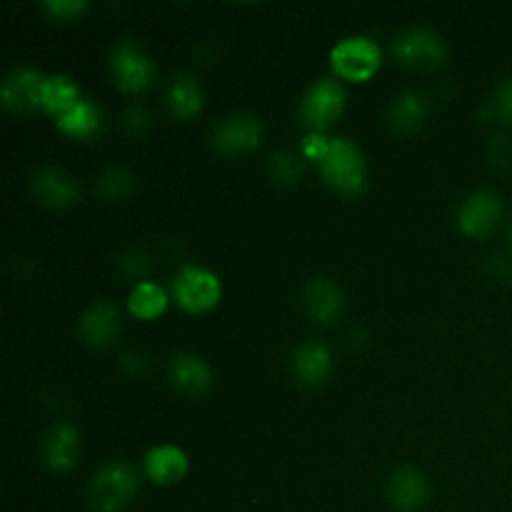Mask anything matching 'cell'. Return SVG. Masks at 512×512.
Instances as JSON below:
<instances>
[{
	"instance_id": "cell-1",
	"label": "cell",
	"mask_w": 512,
	"mask_h": 512,
	"mask_svg": "<svg viewBox=\"0 0 512 512\" xmlns=\"http://www.w3.org/2000/svg\"><path fill=\"white\" fill-rule=\"evenodd\" d=\"M323 180L340 195H358L365 188V158L353 140H330V150L320 160Z\"/></svg>"
},
{
	"instance_id": "cell-2",
	"label": "cell",
	"mask_w": 512,
	"mask_h": 512,
	"mask_svg": "<svg viewBox=\"0 0 512 512\" xmlns=\"http://www.w3.org/2000/svg\"><path fill=\"white\" fill-rule=\"evenodd\" d=\"M138 475L125 463H108L90 480V508L93 512H118L133 500Z\"/></svg>"
},
{
	"instance_id": "cell-3",
	"label": "cell",
	"mask_w": 512,
	"mask_h": 512,
	"mask_svg": "<svg viewBox=\"0 0 512 512\" xmlns=\"http://www.w3.org/2000/svg\"><path fill=\"white\" fill-rule=\"evenodd\" d=\"M380 63H383L380 45L370 38H360V35L340 40L330 53V65H333L335 75L345 80L373 78Z\"/></svg>"
},
{
	"instance_id": "cell-4",
	"label": "cell",
	"mask_w": 512,
	"mask_h": 512,
	"mask_svg": "<svg viewBox=\"0 0 512 512\" xmlns=\"http://www.w3.org/2000/svg\"><path fill=\"white\" fill-rule=\"evenodd\" d=\"M220 280L218 275L210 273L208 268L200 265H185L173 280V298L188 313H205L215 308L220 300Z\"/></svg>"
},
{
	"instance_id": "cell-5",
	"label": "cell",
	"mask_w": 512,
	"mask_h": 512,
	"mask_svg": "<svg viewBox=\"0 0 512 512\" xmlns=\"http://www.w3.org/2000/svg\"><path fill=\"white\" fill-rule=\"evenodd\" d=\"M345 108V90L338 80L320 78L305 90L303 100H300V120L313 133H323L328 125L338 120V115Z\"/></svg>"
},
{
	"instance_id": "cell-6",
	"label": "cell",
	"mask_w": 512,
	"mask_h": 512,
	"mask_svg": "<svg viewBox=\"0 0 512 512\" xmlns=\"http://www.w3.org/2000/svg\"><path fill=\"white\" fill-rule=\"evenodd\" d=\"M393 53L408 68H435L445 60V40L430 28H410L395 38Z\"/></svg>"
},
{
	"instance_id": "cell-7",
	"label": "cell",
	"mask_w": 512,
	"mask_h": 512,
	"mask_svg": "<svg viewBox=\"0 0 512 512\" xmlns=\"http://www.w3.org/2000/svg\"><path fill=\"white\" fill-rule=\"evenodd\" d=\"M110 70L120 90H143L153 80V60L133 40H123L110 53Z\"/></svg>"
},
{
	"instance_id": "cell-8",
	"label": "cell",
	"mask_w": 512,
	"mask_h": 512,
	"mask_svg": "<svg viewBox=\"0 0 512 512\" xmlns=\"http://www.w3.org/2000/svg\"><path fill=\"white\" fill-rule=\"evenodd\" d=\"M263 138V125L255 115L248 113H235L225 118L223 123L215 125L213 130V148L225 155H238L248 153Z\"/></svg>"
},
{
	"instance_id": "cell-9",
	"label": "cell",
	"mask_w": 512,
	"mask_h": 512,
	"mask_svg": "<svg viewBox=\"0 0 512 512\" xmlns=\"http://www.w3.org/2000/svg\"><path fill=\"white\" fill-rule=\"evenodd\" d=\"M30 190L40 203L50 205V208H70L80 198L78 180L68 170L53 168V165L35 170L30 178Z\"/></svg>"
},
{
	"instance_id": "cell-10",
	"label": "cell",
	"mask_w": 512,
	"mask_h": 512,
	"mask_svg": "<svg viewBox=\"0 0 512 512\" xmlns=\"http://www.w3.org/2000/svg\"><path fill=\"white\" fill-rule=\"evenodd\" d=\"M500 218H503V203L490 190H478V193L470 195L458 213L460 230L470 238L490 235L500 225Z\"/></svg>"
},
{
	"instance_id": "cell-11",
	"label": "cell",
	"mask_w": 512,
	"mask_h": 512,
	"mask_svg": "<svg viewBox=\"0 0 512 512\" xmlns=\"http://www.w3.org/2000/svg\"><path fill=\"white\" fill-rule=\"evenodd\" d=\"M45 78L35 68H15L3 80V105L10 113H30L40 108Z\"/></svg>"
},
{
	"instance_id": "cell-12",
	"label": "cell",
	"mask_w": 512,
	"mask_h": 512,
	"mask_svg": "<svg viewBox=\"0 0 512 512\" xmlns=\"http://www.w3.org/2000/svg\"><path fill=\"white\" fill-rule=\"evenodd\" d=\"M430 498L428 480L420 470L400 468L395 470L388 483V503L395 512H418L425 508Z\"/></svg>"
},
{
	"instance_id": "cell-13",
	"label": "cell",
	"mask_w": 512,
	"mask_h": 512,
	"mask_svg": "<svg viewBox=\"0 0 512 512\" xmlns=\"http://www.w3.org/2000/svg\"><path fill=\"white\" fill-rule=\"evenodd\" d=\"M120 325H123V320H120L118 308L108 300H98L90 308H85V313L80 315L78 328L85 343L93 345V348H105L120 333Z\"/></svg>"
},
{
	"instance_id": "cell-14",
	"label": "cell",
	"mask_w": 512,
	"mask_h": 512,
	"mask_svg": "<svg viewBox=\"0 0 512 512\" xmlns=\"http://www.w3.org/2000/svg\"><path fill=\"white\" fill-rule=\"evenodd\" d=\"M330 370H333V358L330 350L318 340L303 343L293 353V375L300 385L305 388H318L328 380Z\"/></svg>"
},
{
	"instance_id": "cell-15",
	"label": "cell",
	"mask_w": 512,
	"mask_h": 512,
	"mask_svg": "<svg viewBox=\"0 0 512 512\" xmlns=\"http://www.w3.org/2000/svg\"><path fill=\"white\" fill-rule=\"evenodd\" d=\"M168 378L175 390L185 395H205L213 385V373L208 363L198 355H175L168 365Z\"/></svg>"
},
{
	"instance_id": "cell-16",
	"label": "cell",
	"mask_w": 512,
	"mask_h": 512,
	"mask_svg": "<svg viewBox=\"0 0 512 512\" xmlns=\"http://www.w3.org/2000/svg\"><path fill=\"white\" fill-rule=\"evenodd\" d=\"M303 303L305 310H308L310 318L315 323H333L340 313H343V290L328 278H315L305 285V293H303Z\"/></svg>"
},
{
	"instance_id": "cell-17",
	"label": "cell",
	"mask_w": 512,
	"mask_h": 512,
	"mask_svg": "<svg viewBox=\"0 0 512 512\" xmlns=\"http://www.w3.org/2000/svg\"><path fill=\"white\" fill-rule=\"evenodd\" d=\"M188 473V455L178 445H158L145 455V475L158 485H175Z\"/></svg>"
},
{
	"instance_id": "cell-18",
	"label": "cell",
	"mask_w": 512,
	"mask_h": 512,
	"mask_svg": "<svg viewBox=\"0 0 512 512\" xmlns=\"http://www.w3.org/2000/svg\"><path fill=\"white\" fill-rule=\"evenodd\" d=\"M43 458L45 465L50 470H58V473L73 468L75 458H78V430L65 423L50 428L43 443Z\"/></svg>"
},
{
	"instance_id": "cell-19",
	"label": "cell",
	"mask_w": 512,
	"mask_h": 512,
	"mask_svg": "<svg viewBox=\"0 0 512 512\" xmlns=\"http://www.w3.org/2000/svg\"><path fill=\"white\" fill-rule=\"evenodd\" d=\"M168 110L180 120H188L203 108V90H200L198 80L190 73H178L168 85Z\"/></svg>"
},
{
	"instance_id": "cell-20",
	"label": "cell",
	"mask_w": 512,
	"mask_h": 512,
	"mask_svg": "<svg viewBox=\"0 0 512 512\" xmlns=\"http://www.w3.org/2000/svg\"><path fill=\"white\" fill-rule=\"evenodd\" d=\"M78 100L83 98H80V90L73 78H68V75H50V78H45L43 90H40V105H43L50 115L60 118V115L68 113Z\"/></svg>"
},
{
	"instance_id": "cell-21",
	"label": "cell",
	"mask_w": 512,
	"mask_h": 512,
	"mask_svg": "<svg viewBox=\"0 0 512 512\" xmlns=\"http://www.w3.org/2000/svg\"><path fill=\"white\" fill-rule=\"evenodd\" d=\"M425 115H428V105H425L423 95L405 90V93L395 95L388 118L393 130H398V133H413V130H418L423 125Z\"/></svg>"
},
{
	"instance_id": "cell-22",
	"label": "cell",
	"mask_w": 512,
	"mask_h": 512,
	"mask_svg": "<svg viewBox=\"0 0 512 512\" xmlns=\"http://www.w3.org/2000/svg\"><path fill=\"white\" fill-rule=\"evenodd\" d=\"M128 308L135 318L155 320L158 315L165 313V308H168V295H165V290L160 288L158 283L140 280L133 288V293H130Z\"/></svg>"
},
{
	"instance_id": "cell-23",
	"label": "cell",
	"mask_w": 512,
	"mask_h": 512,
	"mask_svg": "<svg viewBox=\"0 0 512 512\" xmlns=\"http://www.w3.org/2000/svg\"><path fill=\"white\" fill-rule=\"evenodd\" d=\"M100 128V110L90 100H78L73 108L58 118V130L73 138H90Z\"/></svg>"
},
{
	"instance_id": "cell-24",
	"label": "cell",
	"mask_w": 512,
	"mask_h": 512,
	"mask_svg": "<svg viewBox=\"0 0 512 512\" xmlns=\"http://www.w3.org/2000/svg\"><path fill=\"white\" fill-rule=\"evenodd\" d=\"M303 175V160L293 150H280L270 158V178L278 185H293Z\"/></svg>"
},
{
	"instance_id": "cell-25",
	"label": "cell",
	"mask_w": 512,
	"mask_h": 512,
	"mask_svg": "<svg viewBox=\"0 0 512 512\" xmlns=\"http://www.w3.org/2000/svg\"><path fill=\"white\" fill-rule=\"evenodd\" d=\"M130 188H133V175L123 165H113L98 180V193L108 200L125 198L130 193Z\"/></svg>"
},
{
	"instance_id": "cell-26",
	"label": "cell",
	"mask_w": 512,
	"mask_h": 512,
	"mask_svg": "<svg viewBox=\"0 0 512 512\" xmlns=\"http://www.w3.org/2000/svg\"><path fill=\"white\" fill-rule=\"evenodd\" d=\"M43 8L48 10L50 15H55V18L73 20L75 15L83 13L85 3L83 0H48V3H43Z\"/></svg>"
},
{
	"instance_id": "cell-27",
	"label": "cell",
	"mask_w": 512,
	"mask_h": 512,
	"mask_svg": "<svg viewBox=\"0 0 512 512\" xmlns=\"http://www.w3.org/2000/svg\"><path fill=\"white\" fill-rule=\"evenodd\" d=\"M495 110L505 123L512 125V78L500 83L498 93H495Z\"/></svg>"
},
{
	"instance_id": "cell-28",
	"label": "cell",
	"mask_w": 512,
	"mask_h": 512,
	"mask_svg": "<svg viewBox=\"0 0 512 512\" xmlns=\"http://www.w3.org/2000/svg\"><path fill=\"white\" fill-rule=\"evenodd\" d=\"M118 265L128 278H143L148 273V260H145L143 253H125L118 260Z\"/></svg>"
},
{
	"instance_id": "cell-29",
	"label": "cell",
	"mask_w": 512,
	"mask_h": 512,
	"mask_svg": "<svg viewBox=\"0 0 512 512\" xmlns=\"http://www.w3.org/2000/svg\"><path fill=\"white\" fill-rule=\"evenodd\" d=\"M330 150V140L323 138V133H310L308 138L303 140V155L310 160H323Z\"/></svg>"
},
{
	"instance_id": "cell-30",
	"label": "cell",
	"mask_w": 512,
	"mask_h": 512,
	"mask_svg": "<svg viewBox=\"0 0 512 512\" xmlns=\"http://www.w3.org/2000/svg\"><path fill=\"white\" fill-rule=\"evenodd\" d=\"M148 110L140 108V105H133V108L128 110V115H125V128L130 130V133H143L145 128H148Z\"/></svg>"
},
{
	"instance_id": "cell-31",
	"label": "cell",
	"mask_w": 512,
	"mask_h": 512,
	"mask_svg": "<svg viewBox=\"0 0 512 512\" xmlns=\"http://www.w3.org/2000/svg\"><path fill=\"white\" fill-rule=\"evenodd\" d=\"M510 240H512V233H510Z\"/></svg>"
}]
</instances>
